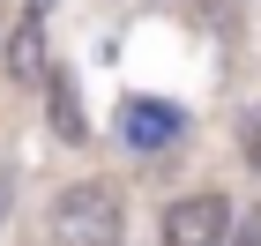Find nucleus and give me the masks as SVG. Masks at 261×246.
<instances>
[{"instance_id": "1", "label": "nucleus", "mask_w": 261, "mask_h": 246, "mask_svg": "<svg viewBox=\"0 0 261 246\" xmlns=\"http://www.w3.org/2000/svg\"><path fill=\"white\" fill-rule=\"evenodd\" d=\"M45 239L53 246H127V209L105 179H75L45 216Z\"/></svg>"}, {"instance_id": "2", "label": "nucleus", "mask_w": 261, "mask_h": 246, "mask_svg": "<svg viewBox=\"0 0 261 246\" xmlns=\"http://www.w3.org/2000/svg\"><path fill=\"white\" fill-rule=\"evenodd\" d=\"M231 239V202L224 194H179L164 209V246H224Z\"/></svg>"}, {"instance_id": "3", "label": "nucleus", "mask_w": 261, "mask_h": 246, "mask_svg": "<svg viewBox=\"0 0 261 246\" xmlns=\"http://www.w3.org/2000/svg\"><path fill=\"white\" fill-rule=\"evenodd\" d=\"M179 134H187V112H179V104H164V97H127L120 104V142L142 149V157L172 149Z\"/></svg>"}, {"instance_id": "4", "label": "nucleus", "mask_w": 261, "mask_h": 246, "mask_svg": "<svg viewBox=\"0 0 261 246\" xmlns=\"http://www.w3.org/2000/svg\"><path fill=\"white\" fill-rule=\"evenodd\" d=\"M45 112H53V134L60 142H90V120H82V97H75V75L67 67H45Z\"/></svg>"}, {"instance_id": "5", "label": "nucleus", "mask_w": 261, "mask_h": 246, "mask_svg": "<svg viewBox=\"0 0 261 246\" xmlns=\"http://www.w3.org/2000/svg\"><path fill=\"white\" fill-rule=\"evenodd\" d=\"M45 22H38V8H30V15L15 22V38H8V75L15 82H45Z\"/></svg>"}, {"instance_id": "6", "label": "nucleus", "mask_w": 261, "mask_h": 246, "mask_svg": "<svg viewBox=\"0 0 261 246\" xmlns=\"http://www.w3.org/2000/svg\"><path fill=\"white\" fill-rule=\"evenodd\" d=\"M224 246H261V209H246V216H231V239Z\"/></svg>"}, {"instance_id": "7", "label": "nucleus", "mask_w": 261, "mask_h": 246, "mask_svg": "<svg viewBox=\"0 0 261 246\" xmlns=\"http://www.w3.org/2000/svg\"><path fill=\"white\" fill-rule=\"evenodd\" d=\"M8 209H15V164L0 157V224H8Z\"/></svg>"}, {"instance_id": "8", "label": "nucleus", "mask_w": 261, "mask_h": 246, "mask_svg": "<svg viewBox=\"0 0 261 246\" xmlns=\"http://www.w3.org/2000/svg\"><path fill=\"white\" fill-rule=\"evenodd\" d=\"M246 157H254V172H261V120H246Z\"/></svg>"}]
</instances>
